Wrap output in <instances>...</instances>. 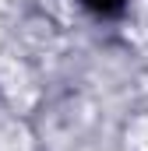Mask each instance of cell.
Masks as SVG:
<instances>
[{
  "mask_svg": "<svg viewBox=\"0 0 148 151\" xmlns=\"http://www.w3.org/2000/svg\"><path fill=\"white\" fill-rule=\"evenodd\" d=\"M123 4H127V0H85V7H92L95 14H106V18H110V14H120Z\"/></svg>",
  "mask_w": 148,
  "mask_h": 151,
  "instance_id": "6da1fadb",
  "label": "cell"
}]
</instances>
